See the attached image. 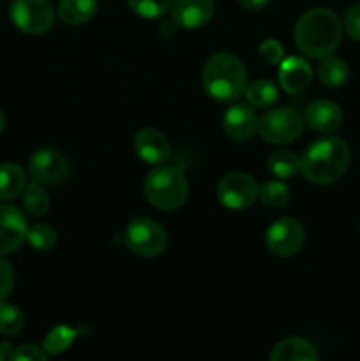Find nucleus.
Returning a JSON list of instances; mask_svg holds the SVG:
<instances>
[{
	"instance_id": "f257e3e1",
	"label": "nucleus",
	"mask_w": 360,
	"mask_h": 361,
	"mask_svg": "<svg viewBox=\"0 0 360 361\" xmlns=\"http://www.w3.org/2000/svg\"><path fill=\"white\" fill-rule=\"evenodd\" d=\"M342 37V25L337 14L327 7H316L300 16L295 27V44L311 59L332 55Z\"/></svg>"
},
{
	"instance_id": "f03ea898",
	"label": "nucleus",
	"mask_w": 360,
	"mask_h": 361,
	"mask_svg": "<svg viewBox=\"0 0 360 361\" xmlns=\"http://www.w3.org/2000/svg\"><path fill=\"white\" fill-rule=\"evenodd\" d=\"M349 159V147L342 137H321L309 145L300 157V173L311 183L330 185L344 175Z\"/></svg>"
},
{
	"instance_id": "7ed1b4c3",
	"label": "nucleus",
	"mask_w": 360,
	"mask_h": 361,
	"mask_svg": "<svg viewBox=\"0 0 360 361\" xmlns=\"http://www.w3.org/2000/svg\"><path fill=\"white\" fill-rule=\"evenodd\" d=\"M205 92L219 102H233L246 92L247 71L242 60L229 53L210 56L203 67Z\"/></svg>"
},
{
	"instance_id": "20e7f679",
	"label": "nucleus",
	"mask_w": 360,
	"mask_h": 361,
	"mask_svg": "<svg viewBox=\"0 0 360 361\" xmlns=\"http://www.w3.org/2000/svg\"><path fill=\"white\" fill-rule=\"evenodd\" d=\"M143 192L148 203L162 212L179 210L187 200L189 183L176 166H157L145 176Z\"/></svg>"
},
{
	"instance_id": "39448f33",
	"label": "nucleus",
	"mask_w": 360,
	"mask_h": 361,
	"mask_svg": "<svg viewBox=\"0 0 360 361\" xmlns=\"http://www.w3.org/2000/svg\"><path fill=\"white\" fill-rule=\"evenodd\" d=\"M124 243L131 252L143 257H155L168 247V233L159 222L147 217H138L127 224Z\"/></svg>"
},
{
	"instance_id": "423d86ee",
	"label": "nucleus",
	"mask_w": 360,
	"mask_h": 361,
	"mask_svg": "<svg viewBox=\"0 0 360 361\" xmlns=\"http://www.w3.org/2000/svg\"><path fill=\"white\" fill-rule=\"evenodd\" d=\"M304 130V118L296 109L272 108L258 120V133L267 143L284 145L299 140Z\"/></svg>"
},
{
	"instance_id": "0eeeda50",
	"label": "nucleus",
	"mask_w": 360,
	"mask_h": 361,
	"mask_svg": "<svg viewBox=\"0 0 360 361\" xmlns=\"http://www.w3.org/2000/svg\"><path fill=\"white\" fill-rule=\"evenodd\" d=\"M9 13L13 23L30 35L46 34L55 21V13L48 0H13Z\"/></svg>"
},
{
	"instance_id": "6e6552de",
	"label": "nucleus",
	"mask_w": 360,
	"mask_h": 361,
	"mask_svg": "<svg viewBox=\"0 0 360 361\" xmlns=\"http://www.w3.org/2000/svg\"><path fill=\"white\" fill-rule=\"evenodd\" d=\"M306 242L304 226L296 219L282 217L268 228L265 243L274 256L292 257L300 252Z\"/></svg>"
},
{
	"instance_id": "1a4fd4ad",
	"label": "nucleus",
	"mask_w": 360,
	"mask_h": 361,
	"mask_svg": "<svg viewBox=\"0 0 360 361\" xmlns=\"http://www.w3.org/2000/svg\"><path fill=\"white\" fill-rule=\"evenodd\" d=\"M258 185L246 173H229L217 183V200L228 210H246L256 201Z\"/></svg>"
},
{
	"instance_id": "9d476101",
	"label": "nucleus",
	"mask_w": 360,
	"mask_h": 361,
	"mask_svg": "<svg viewBox=\"0 0 360 361\" xmlns=\"http://www.w3.org/2000/svg\"><path fill=\"white\" fill-rule=\"evenodd\" d=\"M28 173L41 185H59L69 176V161L59 150L42 148L28 161Z\"/></svg>"
},
{
	"instance_id": "9b49d317",
	"label": "nucleus",
	"mask_w": 360,
	"mask_h": 361,
	"mask_svg": "<svg viewBox=\"0 0 360 361\" xmlns=\"http://www.w3.org/2000/svg\"><path fill=\"white\" fill-rule=\"evenodd\" d=\"M25 215L13 204H0V254H13L27 240Z\"/></svg>"
},
{
	"instance_id": "f8f14e48",
	"label": "nucleus",
	"mask_w": 360,
	"mask_h": 361,
	"mask_svg": "<svg viewBox=\"0 0 360 361\" xmlns=\"http://www.w3.org/2000/svg\"><path fill=\"white\" fill-rule=\"evenodd\" d=\"M214 0H173L172 18L184 28H200L214 16Z\"/></svg>"
},
{
	"instance_id": "ddd939ff",
	"label": "nucleus",
	"mask_w": 360,
	"mask_h": 361,
	"mask_svg": "<svg viewBox=\"0 0 360 361\" xmlns=\"http://www.w3.org/2000/svg\"><path fill=\"white\" fill-rule=\"evenodd\" d=\"M134 152L141 161L148 162V164H164L172 148H169L164 134L150 129V127H145V129L138 130L134 136Z\"/></svg>"
},
{
	"instance_id": "4468645a",
	"label": "nucleus",
	"mask_w": 360,
	"mask_h": 361,
	"mask_svg": "<svg viewBox=\"0 0 360 361\" xmlns=\"http://www.w3.org/2000/svg\"><path fill=\"white\" fill-rule=\"evenodd\" d=\"M222 129L232 140L247 141L258 130L256 113L247 104H233L222 116Z\"/></svg>"
},
{
	"instance_id": "2eb2a0df",
	"label": "nucleus",
	"mask_w": 360,
	"mask_h": 361,
	"mask_svg": "<svg viewBox=\"0 0 360 361\" xmlns=\"http://www.w3.org/2000/svg\"><path fill=\"white\" fill-rule=\"evenodd\" d=\"M313 81V69L302 56H288L279 67V83L286 94H300Z\"/></svg>"
},
{
	"instance_id": "dca6fc26",
	"label": "nucleus",
	"mask_w": 360,
	"mask_h": 361,
	"mask_svg": "<svg viewBox=\"0 0 360 361\" xmlns=\"http://www.w3.org/2000/svg\"><path fill=\"white\" fill-rule=\"evenodd\" d=\"M304 120L316 133H332L341 127L342 111L335 102L320 99L307 106Z\"/></svg>"
},
{
	"instance_id": "f3484780",
	"label": "nucleus",
	"mask_w": 360,
	"mask_h": 361,
	"mask_svg": "<svg viewBox=\"0 0 360 361\" xmlns=\"http://www.w3.org/2000/svg\"><path fill=\"white\" fill-rule=\"evenodd\" d=\"M270 361H318V353L306 338L288 337L275 344Z\"/></svg>"
},
{
	"instance_id": "a211bd4d",
	"label": "nucleus",
	"mask_w": 360,
	"mask_h": 361,
	"mask_svg": "<svg viewBox=\"0 0 360 361\" xmlns=\"http://www.w3.org/2000/svg\"><path fill=\"white\" fill-rule=\"evenodd\" d=\"M97 13V0H60L59 14L67 25H83Z\"/></svg>"
},
{
	"instance_id": "6ab92c4d",
	"label": "nucleus",
	"mask_w": 360,
	"mask_h": 361,
	"mask_svg": "<svg viewBox=\"0 0 360 361\" xmlns=\"http://www.w3.org/2000/svg\"><path fill=\"white\" fill-rule=\"evenodd\" d=\"M25 187V171L18 164L6 162L0 164V200L11 201L23 194Z\"/></svg>"
},
{
	"instance_id": "aec40b11",
	"label": "nucleus",
	"mask_w": 360,
	"mask_h": 361,
	"mask_svg": "<svg viewBox=\"0 0 360 361\" xmlns=\"http://www.w3.org/2000/svg\"><path fill=\"white\" fill-rule=\"evenodd\" d=\"M318 78L321 83L328 88H337L348 81L349 78V67L339 56H325L318 67Z\"/></svg>"
},
{
	"instance_id": "412c9836",
	"label": "nucleus",
	"mask_w": 360,
	"mask_h": 361,
	"mask_svg": "<svg viewBox=\"0 0 360 361\" xmlns=\"http://www.w3.org/2000/svg\"><path fill=\"white\" fill-rule=\"evenodd\" d=\"M246 99L251 106L260 109L272 108L279 101V90L274 81L270 80H256L246 87Z\"/></svg>"
},
{
	"instance_id": "4be33fe9",
	"label": "nucleus",
	"mask_w": 360,
	"mask_h": 361,
	"mask_svg": "<svg viewBox=\"0 0 360 361\" xmlns=\"http://www.w3.org/2000/svg\"><path fill=\"white\" fill-rule=\"evenodd\" d=\"M267 169L277 180H288L300 173V157L289 150H277L268 157Z\"/></svg>"
},
{
	"instance_id": "5701e85b",
	"label": "nucleus",
	"mask_w": 360,
	"mask_h": 361,
	"mask_svg": "<svg viewBox=\"0 0 360 361\" xmlns=\"http://www.w3.org/2000/svg\"><path fill=\"white\" fill-rule=\"evenodd\" d=\"M78 334L80 331L74 330V328L66 326V324H59V326L52 328L48 331V335L44 337V342H42V348L52 356L62 355L64 351H67L71 348V344L78 337Z\"/></svg>"
},
{
	"instance_id": "b1692460",
	"label": "nucleus",
	"mask_w": 360,
	"mask_h": 361,
	"mask_svg": "<svg viewBox=\"0 0 360 361\" xmlns=\"http://www.w3.org/2000/svg\"><path fill=\"white\" fill-rule=\"evenodd\" d=\"M289 196H292V190L281 180H268V182H263L261 185H258V197L267 207H284L289 201Z\"/></svg>"
},
{
	"instance_id": "393cba45",
	"label": "nucleus",
	"mask_w": 360,
	"mask_h": 361,
	"mask_svg": "<svg viewBox=\"0 0 360 361\" xmlns=\"http://www.w3.org/2000/svg\"><path fill=\"white\" fill-rule=\"evenodd\" d=\"M23 208L27 214L39 217L44 215L49 208V196L39 182H32L23 190Z\"/></svg>"
},
{
	"instance_id": "a878e982",
	"label": "nucleus",
	"mask_w": 360,
	"mask_h": 361,
	"mask_svg": "<svg viewBox=\"0 0 360 361\" xmlns=\"http://www.w3.org/2000/svg\"><path fill=\"white\" fill-rule=\"evenodd\" d=\"M25 316L16 305L11 303H0V334L13 337L23 330Z\"/></svg>"
},
{
	"instance_id": "bb28decb",
	"label": "nucleus",
	"mask_w": 360,
	"mask_h": 361,
	"mask_svg": "<svg viewBox=\"0 0 360 361\" xmlns=\"http://www.w3.org/2000/svg\"><path fill=\"white\" fill-rule=\"evenodd\" d=\"M27 240L35 250H41V252H48L59 242V236L56 231L48 224H34L32 228H28Z\"/></svg>"
},
{
	"instance_id": "cd10ccee",
	"label": "nucleus",
	"mask_w": 360,
	"mask_h": 361,
	"mask_svg": "<svg viewBox=\"0 0 360 361\" xmlns=\"http://www.w3.org/2000/svg\"><path fill=\"white\" fill-rule=\"evenodd\" d=\"M127 2L138 16L155 20V18H162L172 9L173 0H127Z\"/></svg>"
},
{
	"instance_id": "c85d7f7f",
	"label": "nucleus",
	"mask_w": 360,
	"mask_h": 361,
	"mask_svg": "<svg viewBox=\"0 0 360 361\" xmlns=\"http://www.w3.org/2000/svg\"><path fill=\"white\" fill-rule=\"evenodd\" d=\"M258 53L263 60H267L268 63H279L282 59H284V48L279 41L275 39H267L260 44L258 48Z\"/></svg>"
},
{
	"instance_id": "c756f323",
	"label": "nucleus",
	"mask_w": 360,
	"mask_h": 361,
	"mask_svg": "<svg viewBox=\"0 0 360 361\" xmlns=\"http://www.w3.org/2000/svg\"><path fill=\"white\" fill-rule=\"evenodd\" d=\"M9 361H48L46 360L44 351L37 348V345H20L18 349H14L9 355Z\"/></svg>"
},
{
	"instance_id": "7c9ffc66",
	"label": "nucleus",
	"mask_w": 360,
	"mask_h": 361,
	"mask_svg": "<svg viewBox=\"0 0 360 361\" xmlns=\"http://www.w3.org/2000/svg\"><path fill=\"white\" fill-rule=\"evenodd\" d=\"M344 30L349 37L360 41V4H355L346 11Z\"/></svg>"
},
{
	"instance_id": "2f4dec72",
	"label": "nucleus",
	"mask_w": 360,
	"mask_h": 361,
	"mask_svg": "<svg viewBox=\"0 0 360 361\" xmlns=\"http://www.w3.org/2000/svg\"><path fill=\"white\" fill-rule=\"evenodd\" d=\"M14 286V271L7 261L0 257V303L9 296Z\"/></svg>"
},
{
	"instance_id": "473e14b6",
	"label": "nucleus",
	"mask_w": 360,
	"mask_h": 361,
	"mask_svg": "<svg viewBox=\"0 0 360 361\" xmlns=\"http://www.w3.org/2000/svg\"><path fill=\"white\" fill-rule=\"evenodd\" d=\"M176 30H179V23H176L173 18H166V20L159 25V34H161L162 37H172V35H175Z\"/></svg>"
},
{
	"instance_id": "72a5a7b5",
	"label": "nucleus",
	"mask_w": 360,
	"mask_h": 361,
	"mask_svg": "<svg viewBox=\"0 0 360 361\" xmlns=\"http://www.w3.org/2000/svg\"><path fill=\"white\" fill-rule=\"evenodd\" d=\"M239 4L242 7H246V9L260 11L263 9V7H267L268 4H270V0H239Z\"/></svg>"
},
{
	"instance_id": "f704fd0d",
	"label": "nucleus",
	"mask_w": 360,
	"mask_h": 361,
	"mask_svg": "<svg viewBox=\"0 0 360 361\" xmlns=\"http://www.w3.org/2000/svg\"><path fill=\"white\" fill-rule=\"evenodd\" d=\"M4 129H6V115H4V111L0 109V134L4 133Z\"/></svg>"
},
{
	"instance_id": "c9c22d12",
	"label": "nucleus",
	"mask_w": 360,
	"mask_h": 361,
	"mask_svg": "<svg viewBox=\"0 0 360 361\" xmlns=\"http://www.w3.org/2000/svg\"><path fill=\"white\" fill-rule=\"evenodd\" d=\"M0 361H6V353L2 351V348H0Z\"/></svg>"
}]
</instances>
